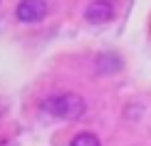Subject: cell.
<instances>
[{
	"label": "cell",
	"mask_w": 151,
	"mask_h": 146,
	"mask_svg": "<svg viewBox=\"0 0 151 146\" xmlns=\"http://www.w3.org/2000/svg\"><path fill=\"white\" fill-rule=\"evenodd\" d=\"M42 109H45L50 117L55 119H67V122H74V119L84 117L87 111V104L79 94H72V92H62V94H55V97H47L42 101Z\"/></svg>",
	"instance_id": "1"
},
{
	"label": "cell",
	"mask_w": 151,
	"mask_h": 146,
	"mask_svg": "<svg viewBox=\"0 0 151 146\" xmlns=\"http://www.w3.org/2000/svg\"><path fill=\"white\" fill-rule=\"evenodd\" d=\"M45 15H47V3L45 0H20L17 8H15V17L25 25L40 22Z\"/></svg>",
	"instance_id": "2"
},
{
	"label": "cell",
	"mask_w": 151,
	"mask_h": 146,
	"mask_svg": "<svg viewBox=\"0 0 151 146\" xmlns=\"http://www.w3.org/2000/svg\"><path fill=\"white\" fill-rule=\"evenodd\" d=\"M84 17H87L89 22H94V25L109 22L111 17H114V8H111V3H106V0H94V3L87 5Z\"/></svg>",
	"instance_id": "3"
},
{
	"label": "cell",
	"mask_w": 151,
	"mask_h": 146,
	"mask_svg": "<svg viewBox=\"0 0 151 146\" xmlns=\"http://www.w3.org/2000/svg\"><path fill=\"white\" fill-rule=\"evenodd\" d=\"M122 67V60L116 55H99L97 57V69L99 72H116Z\"/></svg>",
	"instance_id": "4"
},
{
	"label": "cell",
	"mask_w": 151,
	"mask_h": 146,
	"mask_svg": "<svg viewBox=\"0 0 151 146\" xmlns=\"http://www.w3.org/2000/svg\"><path fill=\"white\" fill-rule=\"evenodd\" d=\"M70 146H102V141H99V136H94L92 131H82V134H77L70 141Z\"/></svg>",
	"instance_id": "5"
}]
</instances>
